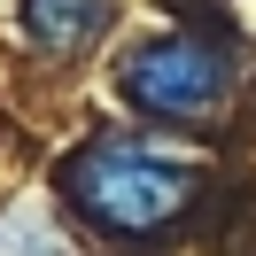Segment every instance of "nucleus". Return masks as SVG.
Returning a JSON list of instances; mask_svg holds the SVG:
<instances>
[{
  "label": "nucleus",
  "instance_id": "f257e3e1",
  "mask_svg": "<svg viewBox=\"0 0 256 256\" xmlns=\"http://www.w3.org/2000/svg\"><path fill=\"white\" fill-rule=\"evenodd\" d=\"M62 194L101 233L148 240V233H163V225L194 202V171L171 163V156H148V148H132V140H101V148H86L62 171Z\"/></svg>",
  "mask_w": 256,
  "mask_h": 256
},
{
  "label": "nucleus",
  "instance_id": "f03ea898",
  "mask_svg": "<svg viewBox=\"0 0 256 256\" xmlns=\"http://www.w3.org/2000/svg\"><path fill=\"white\" fill-rule=\"evenodd\" d=\"M124 94L140 101L148 116H171V124H202V116L225 109L233 94V54L202 32H163L148 47L124 54Z\"/></svg>",
  "mask_w": 256,
  "mask_h": 256
},
{
  "label": "nucleus",
  "instance_id": "7ed1b4c3",
  "mask_svg": "<svg viewBox=\"0 0 256 256\" xmlns=\"http://www.w3.org/2000/svg\"><path fill=\"white\" fill-rule=\"evenodd\" d=\"M116 0H24V24H32L39 54H86L101 39Z\"/></svg>",
  "mask_w": 256,
  "mask_h": 256
}]
</instances>
